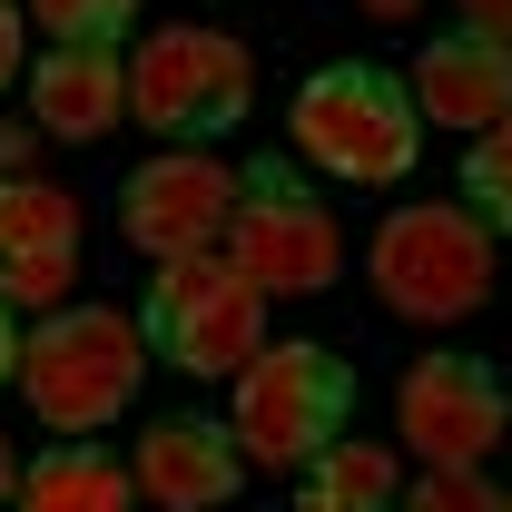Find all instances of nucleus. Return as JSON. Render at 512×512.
Listing matches in <instances>:
<instances>
[{
  "mask_svg": "<svg viewBox=\"0 0 512 512\" xmlns=\"http://www.w3.org/2000/svg\"><path fill=\"white\" fill-rule=\"evenodd\" d=\"M414 109L424 128H463V138H483L493 119H512V40L493 30H434L424 50H414Z\"/></svg>",
  "mask_w": 512,
  "mask_h": 512,
  "instance_id": "nucleus-12",
  "label": "nucleus"
},
{
  "mask_svg": "<svg viewBox=\"0 0 512 512\" xmlns=\"http://www.w3.org/2000/svg\"><path fill=\"white\" fill-rule=\"evenodd\" d=\"M345 414H355V365L335 345H316V335L256 345V365L227 394L237 453H247L256 473H306L325 444H345Z\"/></svg>",
  "mask_w": 512,
  "mask_h": 512,
  "instance_id": "nucleus-5",
  "label": "nucleus"
},
{
  "mask_svg": "<svg viewBox=\"0 0 512 512\" xmlns=\"http://www.w3.org/2000/svg\"><path fill=\"white\" fill-rule=\"evenodd\" d=\"M79 286V197L50 178H0V306L50 316Z\"/></svg>",
  "mask_w": 512,
  "mask_h": 512,
  "instance_id": "nucleus-10",
  "label": "nucleus"
},
{
  "mask_svg": "<svg viewBox=\"0 0 512 512\" xmlns=\"http://www.w3.org/2000/svg\"><path fill=\"white\" fill-rule=\"evenodd\" d=\"M463 207L493 237H512V119H493L483 138H463Z\"/></svg>",
  "mask_w": 512,
  "mask_h": 512,
  "instance_id": "nucleus-16",
  "label": "nucleus"
},
{
  "mask_svg": "<svg viewBox=\"0 0 512 512\" xmlns=\"http://www.w3.org/2000/svg\"><path fill=\"white\" fill-rule=\"evenodd\" d=\"M503 512H512V483H503Z\"/></svg>",
  "mask_w": 512,
  "mask_h": 512,
  "instance_id": "nucleus-25",
  "label": "nucleus"
},
{
  "mask_svg": "<svg viewBox=\"0 0 512 512\" xmlns=\"http://www.w3.org/2000/svg\"><path fill=\"white\" fill-rule=\"evenodd\" d=\"M10 79H20V10L0 0V89H10Z\"/></svg>",
  "mask_w": 512,
  "mask_h": 512,
  "instance_id": "nucleus-21",
  "label": "nucleus"
},
{
  "mask_svg": "<svg viewBox=\"0 0 512 512\" xmlns=\"http://www.w3.org/2000/svg\"><path fill=\"white\" fill-rule=\"evenodd\" d=\"M286 138H296V158H316L325 178H345V188H394L424 158V109H414L404 69L335 60L286 99Z\"/></svg>",
  "mask_w": 512,
  "mask_h": 512,
  "instance_id": "nucleus-1",
  "label": "nucleus"
},
{
  "mask_svg": "<svg viewBox=\"0 0 512 512\" xmlns=\"http://www.w3.org/2000/svg\"><path fill=\"white\" fill-rule=\"evenodd\" d=\"M148 375V335L119 306H50V316L20 335V404L50 424V434H99L138 404Z\"/></svg>",
  "mask_w": 512,
  "mask_h": 512,
  "instance_id": "nucleus-3",
  "label": "nucleus"
},
{
  "mask_svg": "<svg viewBox=\"0 0 512 512\" xmlns=\"http://www.w3.org/2000/svg\"><path fill=\"white\" fill-rule=\"evenodd\" d=\"M247 109H256V60L227 30L168 20V30H148L128 50V119L158 148H217Z\"/></svg>",
  "mask_w": 512,
  "mask_h": 512,
  "instance_id": "nucleus-6",
  "label": "nucleus"
},
{
  "mask_svg": "<svg viewBox=\"0 0 512 512\" xmlns=\"http://www.w3.org/2000/svg\"><path fill=\"white\" fill-rule=\"evenodd\" d=\"M394 424H404L414 463H483L512 434V384L483 355L434 345V355H414L404 384H394Z\"/></svg>",
  "mask_w": 512,
  "mask_h": 512,
  "instance_id": "nucleus-8",
  "label": "nucleus"
},
{
  "mask_svg": "<svg viewBox=\"0 0 512 512\" xmlns=\"http://www.w3.org/2000/svg\"><path fill=\"white\" fill-rule=\"evenodd\" d=\"M20 375V316H10V306H0V384Z\"/></svg>",
  "mask_w": 512,
  "mask_h": 512,
  "instance_id": "nucleus-22",
  "label": "nucleus"
},
{
  "mask_svg": "<svg viewBox=\"0 0 512 512\" xmlns=\"http://www.w3.org/2000/svg\"><path fill=\"white\" fill-rule=\"evenodd\" d=\"M394 512H503V493L483 483V463H424V483L394 493Z\"/></svg>",
  "mask_w": 512,
  "mask_h": 512,
  "instance_id": "nucleus-17",
  "label": "nucleus"
},
{
  "mask_svg": "<svg viewBox=\"0 0 512 512\" xmlns=\"http://www.w3.org/2000/svg\"><path fill=\"white\" fill-rule=\"evenodd\" d=\"M227 256L247 266L266 296H325L345 276V237L316 178H296L286 148H266L256 168H237V217H227Z\"/></svg>",
  "mask_w": 512,
  "mask_h": 512,
  "instance_id": "nucleus-7",
  "label": "nucleus"
},
{
  "mask_svg": "<svg viewBox=\"0 0 512 512\" xmlns=\"http://www.w3.org/2000/svg\"><path fill=\"white\" fill-rule=\"evenodd\" d=\"M463 10V30H493V40H512V0H453Z\"/></svg>",
  "mask_w": 512,
  "mask_h": 512,
  "instance_id": "nucleus-19",
  "label": "nucleus"
},
{
  "mask_svg": "<svg viewBox=\"0 0 512 512\" xmlns=\"http://www.w3.org/2000/svg\"><path fill=\"white\" fill-rule=\"evenodd\" d=\"M128 473H138V503L158 512H217L247 493V453L227 414H158L128 453Z\"/></svg>",
  "mask_w": 512,
  "mask_h": 512,
  "instance_id": "nucleus-11",
  "label": "nucleus"
},
{
  "mask_svg": "<svg viewBox=\"0 0 512 512\" xmlns=\"http://www.w3.org/2000/svg\"><path fill=\"white\" fill-rule=\"evenodd\" d=\"M128 119V60L109 40H50L30 60V128L69 138V148H99Z\"/></svg>",
  "mask_w": 512,
  "mask_h": 512,
  "instance_id": "nucleus-13",
  "label": "nucleus"
},
{
  "mask_svg": "<svg viewBox=\"0 0 512 512\" xmlns=\"http://www.w3.org/2000/svg\"><path fill=\"white\" fill-rule=\"evenodd\" d=\"M10 512H138V473L99 453V434H50V453L20 463Z\"/></svg>",
  "mask_w": 512,
  "mask_h": 512,
  "instance_id": "nucleus-14",
  "label": "nucleus"
},
{
  "mask_svg": "<svg viewBox=\"0 0 512 512\" xmlns=\"http://www.w3.org/2000/svg\"><path fill=\"white\" fill-rule=\"evenodd\" d=\"M394 453L384 444H325L296 473V512H394Z\"/></svg>",
  "mask_w": 512,
  "mask_h": 512,
  "instance_id": "nucleus-15",
  "label": "nucleus"
},
{
  "mask_svg": "<svg viewBox=\"0 0 512 512\" xmlns=\"http://www.w3.org/2000/svg\"><path fill=\"white\" fill-rule=\"evenodd\" d=\"M227 217H237V168H217L207 148H158L148 168L119 178V237L138 256L227 247Z\"/></svg>",
  "mask_w": 512,
  "mask_h": 512,
  "instance_id": "nucleus-9",
  "label": "nucleus"
},
{
  "mask_svg": "<svg viewBox=\"0 0 512 512\" xmlns=\"http://www.w3.org/2000/svg\"><path fill=\"white\" fill-rule=\"evenodd\" d=\"M10 493H20V453H10V434H0V512H10Z\"/></svg>",
  "mask_w": 512,
  "mask_h": 512,
  "instance_id": "nucleus-23",
  "label": "nucleus"
},
{
  "mask_svg": "<svg viewBox=\"0 0 512 512\" xmlns=\"http://www.w3.org/2000/svg\"><path fill=\"white\" fill-rule=\"evenodd\" d=\"M30 20H40L50 40H109V50H119L128 20H138V0H30Z\"/></svg>",
  "mask_w": 512,
  "mask_h": 512,
  "instance_id": "nucleus-18",
  "label": "nucleus"
},
{
  "mask_svg": "<svg viewBox=\"0 0 512 512\" xmlns=\"http://www.w3.org/2000/svg\"><path fill=\"white\" fill-rule=\"evenodd\" d=\"M138 335L158 365H178L197 384H237L266 345V286L227 247H197V256H158L148 296H138Z\"/></svg>",
  "mask_w": 512,
  "mask_h": 512,
  "instance_id": "nucleus-2",
  "label": "nucleus"
},
{
  "mask_svg": "<svg viewBox=\"0 0 512 512\" xmlns=\"http://www.w3.org/2000/svg\"><path fill=\"white\" fill-rule=\"evenodd\" d=\"M493 247H503V237H493L463 197H414V207H394V217L375 227L365 286H375L404 325H463L483 296H493V276H503Z\"/></svg>",
  "mask_w": 512,
  "mask_h": 512,
  "instance_id": "nucleus-4",
  "label": "nucleus"
},
{
  "mask_svg": "<svg viewBox=\"0 0 512 512\" xmlns=\"http://www.w3.org/2000/svg\"><path fill=\"white\" fill-rule=\"evenodd\" d=\"M355 10H365V20H414L424 0H355Z\"/></svg>",
  "mask_w": 512,
  "mask_h": 512,
  "instance_id": "nucleus-24",
  "label": "nucleus"
},
{
  "mask_svg": "<svg viewBox=\"0 0 512 512\" xmlns=\"http://www.w3.org/2000/svg\"><path fill=\"white\" fill-rule=\"evenodd\" d=\"M30 148H40V128H0V168L10 178H30Z\"/></svg>",
  "mask_w": 512,
  "mask_h": 512,
  "instance_id": "nucleus-20",
  "label": "nucleus"
}]
</instances>
